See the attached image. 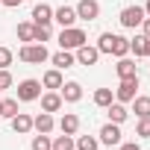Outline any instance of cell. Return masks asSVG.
I'll return each instance as SVG.
<instances>
[{
  "label": "cell",
  "mask_w": 150,
  "mask_h": 150,
  "mask_svg": "<svg viewBox=\"0 0 150 150\" xmlns=\"http://www.w3.org/2000/svg\"><path fill=\"white\" fill-rule=\"evenodd\" d=\"M74 147H77V150H97L100 141H97L94 135H80L77 141H74Z\"/></svg>",
  "instance_id": "cell-23"
},
{
  "label": "cell",
  "mask_w": 150,
  "mask_h": 150,
  "mask_svg": "<svg viewBox=\"0 0 150 150\" xmlns=\"http://www.w3.org/2000/svg\"><path fill=\"white\" fill-rule=\"evenodd\" d=\"M0 115H3V106H0Z\"/></svg>",
  "instance_id": "cell-37"
},
{
  "label": "cell",
  "mask_w": 150,
  "mask_h": 150,
  "mask_svg": "<svg viewBox=\"0 0 150 150\" xmlns=\"http://www.w3.org/2000/svg\"><path fill=\"white\" fill-rule=\"evenodd\" d=\"M97 141H100V144H109V147H112V144H121V127H118V124H112V121H109V124H103V127H100V138H97Z\"/></svg>",
  "instance_id": "cell-8"
},
{
  "label": "cell",
  "mask_w": 150,
  "mask_h": 150,
  "mask_svg": "<svg viewBox=\"0 0 150 150\" xmlns=\"http://www.w3.org/2000/svg\"><path fill=\"white\" fill-rule=\"evenodd\" d=\"M135 135H141V138H150V118H141V121H138V127H135Z\"/></svg>",
  "instance_id": "cell-30"
},
{
  "label": "cell",
  "mask_w": 150,
  "mask_h": 150,
  "mask_svg": "<svg viewBox=\"0 0 150 150\" xmlns=\"http://www.w3.org/2000/svg\"><path fill=\"white\" fill-rule=\"evenodd\" d=\"M41 97V83L38 80H24L18 83V100L21 103H30V100H38Z\"/></svg>",
  "instance_id": "cell-4"
},
{
  "label": "cell",
  "mask_w": 150,
  "mask_h": 150,
  "mask_svg": "<svg viewBox=\"0 0 150 150\" xmlns=\"http://www.w3.org/2000/svg\"><path fill=\"white\" fill-rule=\"evenodd\" d=\"M0 91H3V88H0Z\"/></svg>",
  "instance_id": "cell-38"
},
{
  "label": "cell",
  "mask_w": 150,
  "mask_h": 150,
  "mask_svg": "<svg viewBox=\"0 0 150 150\" xmlns=\"http://www.w3.org/2000/svg\"><path fill=\"white\" fill-rule=\"evenodd\" d=\"M141 21H144V6H127V9H121V24L127 30L141 27Z\"/></svg>",
  "instance_id": "cell-5"
},
{
  "label": "cell",
  "mask_w": 150,
  "mask_h": 150,
  "mask_svg": "<svg viewBox=\"0 0 150 150\" xmlns=\"http://www.w3.org/2000/svg\"><path fill=\"white\" fill-rule=\"evenodd\" d=\"M53 150H74V135H56V141H53Z\"/></svg>",
  "instance_id": "cell-27"
},
{
  "label": "cell",
  "mask_w": 150,
  "mask_h": 150,
  "mask_svg": "<svg viewBox=\"0 0 150 150\" xmlns=\"http://www.w3.org/2000/svg\"><path fill=\"white\" fill-rule=\"evenodd\" d=\"M59 94H62L65 103H77V100H83V86L80 83H62Z\"/></svg>",
  "instance_id": "cell-11"
},
{
  "label": "cell",
  "mask_w": 150,
  "mask_h": 150,
  "mask_svg": "<svg viewBox=\"0 0 150 150\" xmlns=\"http://www.w3.org/2000/svg\"><path fill=\"white\" fill-rule=\"evenodd\" d=\"M74 9H77V18H83V21H97L100 18V3L97 0H80Z\"/></svg>",
  "instance_id": "cell-7"
},
{
  "label": "cell",
  "mask_w": 150,
  "mask_h": 150,
  "mask_svg": "<svg viewBox=\"0 0 150 150\" xmlns=\"http://www.w3.org/2000/svg\"><path fill=\"white\" fill-rule=\"evenodd\" d=\"M18 56H21V62H33V65H41V62H47V59H50L47 47H44V44H38V41L24 44V47L18 50Z\"/></svg>",
  "instance_id": "cell-3"
},
{
  "label": "cell",
  "mask_w": 150,
  "mask_h": 150,
  "mask_svg": "<svg viewBox=\"0 0 150 150\" xmlns=\"http://www.w3.org/2000/svg\"><path fill=\"white\" fill-rule=\"evenodd\" d=\"M0 106H3V118H15V115H18V97L0 100Z\"/></svg>",
  "instance_id": "cell-24"
},
{
  "label": "cell",
  "mask_w": 150,
  "mask_h": 150,
  "mask_svg": "<svg viewBox=\"0 0 150 150\" xmlns=\"http://www.w3.org/2000/svg\"><path fill=\"white\" fill-rule=\"evenodd\" d=\"M33 41H38V44L50 41V24H47V27H35V33H33Z\"/></svg>",
  "instance_id": "cell-29"
},
{
  "label": "cell",
  "mask_w": 150,
  "mask_h": 150,
  "mask_svg": "<svg viewBox=\"0 0 150 150\" xmlns=\"http://www.w3.org/2000/svg\"><path fill=\"white\" fill-rule=\"evenodd\" d=\"M88 38H86V33L80 30V27H65L62 33H59V47L62 50H77V47H83Z\"/></svg>",
  "instance_id": "cell-2"
},
{
  "label": "cell",
  "mask_w": 150,
  "mask_h": 150,
  "mask_svg": "<svg viewBox=\"0 0 150 150\" xmlns=\"http://www.w3.org/2000/svg\"><path fill=\"white\" fill-rule=\"evenodd\" d=\"M59 129H62L65 135H77V129H80V118L74 115V112L62 115V121H59Z\"/></svg>",
  "instance_id": "cell-17"
},
{
  "label": "cell",
  "mask_w": 150,
  "mask_h": 150,
  "mask_svg": "<svg viewBox=\"0 0 150 150\" xmlns=\"http://www.w3.org/2000/svg\"><path fill=\"white\" fill-rule=\"evenodd\" d=\"M144 15L150 18V0H147V3H144Z\"/></svg>",
  "instance_id": "cell-36"
},
{
  "label": "cell",
  "mask_w": 150,
  "mask_h": 150,
  "mask_svg": "<svg viewBox=\"0 0 150 150\" xmlns=\"http://www.w3.org/2000/svg\"><path fill=\"white\" fill-rule=\"evenodd\" d=\"M9 86H12V74L6 68H0V88H9Z\"/></svg>",
  "instance_id": "cell-32"
},
{
  "label": "cell",
  "mask_w": 150,
  "mask_h": 150,
  "mask_svg": "<svg viewBox=\"0 0 150 150\" xmlns=\"http://www.w3.org/2000/svg\"><path fill=\"white\" fill-rule=\"evenodd\" d=\"M50 62H53L59 71H65V68H74V62H77V59H74V53H71V50H59V53H53V56H50Z\"/></svg>",
  "instance_id": "cell-19"
},
{
  "label": "cell",
  "mask_w": 150,
  "mask_h": 150,
  "mask_svg": "<svg viewBox=\"0 0 150 150\" xmlns=\"http://www.w3.org/2000/svg\"><path fill=\"white\" fill-rule=\"evenodd\" d=\"M18 3H24V0H3V6H18Z\"/></svg>",
  "instance_id": "cell-35"
},
{
  "label": "cell",
  "mask_w": 150,
  "mask_h": 150,
  "mask_svg": "<svg viewBox=\"0 0 150 150\" xmlns=\"http://www.w3.org/2000/svg\"><path fill=\"white\" fill-rule=\"evenodd\" d=\"M135 88H138V77L121 80V86L115 88V97H118V103H132V97H135Z\"/></svg>",
  "instance_id": "cell-6"
},
{
  "label": "cell",
  "mask_w": 150,
  "mask_h": 150,
  "mask_svg": "<svg viewBox=\"0 0 150 150\" xmlns=\"http://www.w3.org/2000/svg\"><path fill=\"white\" fill-rule=\"evenodd\" d=\"M53 127H56V121H53V115L50 112H41L38 118H33V129H38V132H53Z\"/></svg>",
  "instance_id": "cell-16"
},
{
  "label": "cell",
  "mask_w": 150,
  "mask_h": 150,
  "mask_svg": "<svg viewBox=\"0 0 150 150\" xmlns=\"http://www.w3.org/2000/svg\"><path fill=\"white\" fill-rule=\"evenodd\" d=\"M50 21H53V9L47 3H35L33 6V24L35 27H47Z\"/></svg>",
  "instance_id": "cell-10"
},
{
  "label": "cell",
  "mask_w": 150,
  "mask_h": 150,
  "mask_svg": "<svg viewBox=\"0 0 150 150\" xmlns=\"http://www.w3.org/2000/svg\"><path fill=\"white\" fill-rule=\"evenodd\" d=\"M115 71H118V77H121V80H129V77H138V71H135V62H132V59H127V56H121V59H118Z\"/></svg>",
  "instance_id": "cell-14"
},
{
  "label": "cell",
  "mask_w": 150,
  "mask_h": 150,
  "mask_svg": "<svg viewBox=\"0 0 150 150\" xmlns=\"http://www.w3.org/2000/svg\"><path fill=\"white\" fill-rule=\"evenodd\" d=\"M94 103H97L100 109H106V106L112 103V88H97V91H94Z\"/></svg>",
  "instance_id": "cell-25"
},
{
  "label": "cell",
  "mask_w": 150,
  "mask_h": 150,
  "mask_svg": "<svg viewBox=\"0 0 150 150\" xmlns=\"http://www.w3.org/2000/svg\"><path fill=\"white\" fill-rule=\"evenodd\" d=\"M33 33H35V24H30V21H27V24H18V38H21V41L30 44V41H33Z\"/></svg>",
  "instance_id": "cell-26"
},
{
  "label": "cell",
  "mask_w": 150,
  "mask_h": 150,
  "mask_svg": "<svg viewBox=\"0 0 150 150\" xmlns=\"http://www.w3.org/2000/svg\"><path fill=\"white\" fill-rule=\"evenodd\" d=\"M9 121H12V129H15L18 135H27V132L33 129V118H30V115H24V112H18V115H15V118H9Z\"/></svg>",
  "instance_id": "cell-15"
},
{
  "label": "cell",
  "mask_w": 150,
  "mask_h": 150,
  "mask_svg": "<svg viewBox=\"0 0 150 150\" xmlns=\"http://www.w3.org/2000/svg\"><path fill=\"white\" fill-rule=\"evenodd\" d=\"M132 112L138 118H150V97H132Z\"/></svg>",
  "instance_id": "cell-22"
},
{
  "label": "cell",
  "mask_w": 150,
  "mask_h": 150,
  "mask_svg": "<svg viewBox=\"0 0 150 150\" xmlns=\"http://www.w3.org/2000/svg\"><path fill=\"white\" fill-rule=\"evenodd\" d=\"M33 150H53V141L47 138V132H38L33 138Z\"/></svg>",
  "instance_id": "cell-28"
},
{
  "label": "cell",
  "mask_w": 150,
  "mask_h": 150,
  "mask_svg": "<svg viewBox=\"0 0 150 150\" xmlns=\"http://www.w3.org/2000/svg\"><path fill=\"white\" fill-rule=\"evenodd\" d=\"M129 50H132L135 56H150V38H147V35H135V38L129 41Z\"/></svg>",
  "instance_id": "cell-21"
},
{
  "label": "cell",
  "mask_w": 150,
  "mask_h": 150,
  "mask_svg": "<svg viewBox=\"0 0 150 150\" xmlns=\"http://www.w3.org/2000/svg\"><path fill=\"white\" fill-rule=\"evenodd\" d=\"M53 21H59L62 30H65V27H74V21H77V9H74V6H59V9L53 12Z\"/></svg>",
  "instance_id": "cell-12"
},
{
  "label": "cell",
  "mask_w": 150,
  "mask_h": 150,
  "mask_svg": "<svg viewBox=\"0 0 150 150\" xmlns=\"http://www.w3.org/2000/svg\"><path fill=\"white\" fill-rule=\"evenodd\" d=\"M62 83H65V80H62V71H59V68L47 71L44 77H41V86H44V88H53V91H59V88H62Z\"/></svg>",
  "instance_id": "cell-18"
},
{
  "label": "cell",
  "mask_w": 150,
  "mask_h": 150,
  "mask_svg": "<svg viewBox=\"0 0 150 150\" xmlns=\"http://www.w3.org/2000/svg\"><path fill=\"white\" fill-rule=\"evenodd\" d=\"M97 50L100 53H112V56H127L129 53V38H124V35H115V33H103L100 35V41H97Z\"/></svg>",
  "instance_id": "cell-1"
},
{
  "label": "cell",
  "mask_w": 150,
  "mask_h": 150,
  "mask_svg": "<svg viewBox=\"0 0 150 150\" xmlns=\"http://www.w3.org/2000/svg\"><path fill=\"white\" fill-rule=\"evenodd\" d=\"M74 59H77L80 65H97V59H100V50H97V47H91V44L86 41L83 47H77V56H74Z\"/></svg>",
  "instance_id": "cell-9"
},
{
  "label": "cell",
  "mask_w": 150,
  "mask_h": 150,
  "mask_svg": "<svg viewBox=\"0 0 150 150\" xmlns=\"http://www.w3.org/2000/svg\"><path fill=\"white\" fill-rule=\"evenodd\" d=\"M62 103H65V100H62L59 91H47V94H41V109H44V112H59Z\"/></svg>",
  "instance_id": "cell-13"
},
{
  "label": "cell",
  "mask_w": 150,
  "mask_h": 150,
  "mask_svg": "<svg viewBox=\"0 0 150 150\" xmlns=\"http://www.w3.org/2000/svg\"><path fill=\"white\" fill-rule=\"evenodd\" d=\"M106 112H109V121H112V124H124L127 115H129V109H127L124 103H109Z\"/></svg>",
  "instance_id": "cell-20"
},
{
  "label": "cell",
  "mask_w": 150,
  "mask_h": 150,
  "mask_svg": "<svg viewBox=\"0 0 150 150\" xmlns=\"http://www.w3.org/2000/svg\"><path fill=\"white\" fill-rule=\"evenodd\" d=\"M141 27H144V35L150 38V18H144V21H141Z\"/></svg>",
  "instance_id": "cell-34"
},
{
  "label": "cell",
  "mask_w": 150,
  "mask_h": 150,
  "mask_svg": "<svg viewBox=\"0 0 150 150\" xmlns=\"http://www.w3.org/2000/svg\"><path fill=\"white\" fill-rule=\"evenodd\" d=\"M121 150H141V147H138V141H127V144H121Z\"/></svg>",
  "instance_id": "cell-33"
},
{
  "label": "cell",
  "mask_w": 150,
  "mask_h": 150,
  "mask_svg": "<svg viewBox=\"0 0 150 150\" xmlns=\"http://www.w3.org/2000/svg\"><path fill=\"white\" fill-rule=\"evenodd\" d=\"M9 65H12V50L0 47V68H9Z\"/></svg>",
  "instance_id": "cell-31"
}]
</instances>
